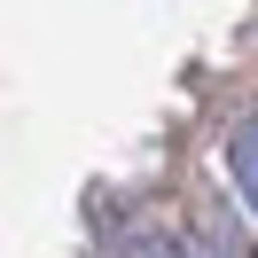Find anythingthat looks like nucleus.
<instances>
[{"instance_id": "1", "label": "nucleus", "mask_w": 258, "mask_h": 258, "mask_svg": "<svg viewBox=\"0 0 258 258\" xmlns=\"http://www.w3.org/2000/svg\"><path fill=\"white\" fill-rule=\"evenodd\" d=\"M219 157H227V180H235V196H242V211H250V227H258V110L227 125V141H219Z\"/></svg>"}, {"instance_id": "2", "label": "nucleus", "mask_w": 258, "mask_h": 258, "mask_svg": "<svg viewBox=\"0 0 258 258\" xmlns=\"http://www.w3.org/2000/svg\"><path fill=\"white\" fill-rule=\"evenodd\" d=\"M125 258H188V242H172V235H133Z\"/></svg>"}]
</instances>
